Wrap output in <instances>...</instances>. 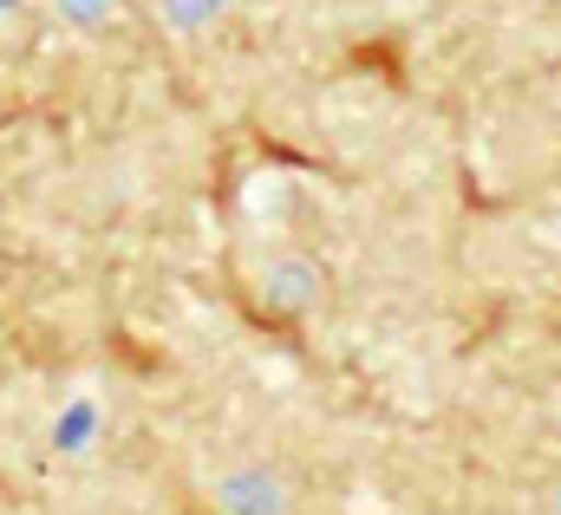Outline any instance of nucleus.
<instances>
[{
  "mask_svg": "<svg viewBox=\"0 0 561 515\" xmlns=\"http://www.w3.org/2000/svg\"><path fill=\"white\" fill-rule=\"evenodd\" d=\"M92 437H99V404H85V398H79V404H66V411H59V424H53V450H59V457H79Z\"/></svg>",
  "mask_w": 561,
  "mask_h": 515,
  "instance_id": "obj_1",
  "label": "nucleus"
},
{
  "mask_svg": "<svg viewBox=\"0 0 561 515\" xmlns=\"http://www.w3.org/2000/svg\"><path fill=\"white\" fill-rule=\"evenodd\" d=\"M222 7H229V0H157L163 26H176V33H196V26H209Z\"/></svg>",
  "mask_w": 561,
  "mask_h": 515,
  "instance_id": "obj_2",
  "label": "nucleus"
},
{
  "mask_svg": "<svg viewBox=\"0 0 561 515\" xmlns=\"http://www.w3.org/2000/svg\"><path fill=\"white\" fill-rule=\"evenodd\" d=\"M53 7H59V20H66V26H99V20H112V7H118V0H53Z\"/></svg>",
  "mask_w": 561,
  "mask_h": 515,
  "instance_id": "obj_3",
  "label": "nucleus"
},
{
  "mask_svg": "<svg viewBox=\"0 0 561 515\" xmlns=\"http://www.w3.org/2000/svg\"><path fill=\"white\" fill-rule=\"evenodd\" d=\"M20 13V0H0V20H13Z\"/></svg>",
  "mask_w": 561,
  "mask_h": 515,
  "instance_id": "obj_4",
  "label": "nucleus"
}]
</instances>
